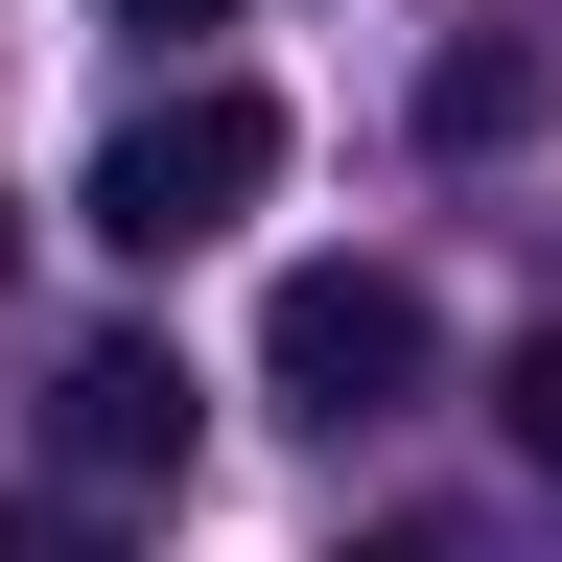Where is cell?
<instances>
[{
  "instance_id": "6da1fadb",
  "label": "cell",
  "mask_w": 562,
  "mask_h": 562,
  "mask_svg": "<svg viewBox=\"0 0 562 562\" xmlns=\"http://www.w3.org/2000/svg\"><path fill=\"white\" fill-rule=\"evenodd\" d=\"M258 188H281V117L235 94V70H188V94H140V117L94 140V165H70V235L165 281V258H211V235H235Z\"/></svg>"
},
{
  "instance_id": "7a4b0ae2",
  "label": "cell",
  "mask_w": 562,
  "mask_h": 562,
  "mask_svg": "<svg viewBox=\"0 0 562 562\" xmlns=\"http://www.w3.org/2000/svg\"><path fill=\"white\" fill-rule=\"evenodd\" d=\"M422 351H446V328H422V281H398V258H305V281L258 305V398L351 446V422H398V398H422Z\"/></svg>"
},
{
  "instance_id": "3957f363",
  "label": "cell",
  "mask_w": 562,
  "mask_h": 562,
  "mask_svg": "<svg viewBox=\"0 0 562 562\" xmlns=\"http://www.w3.org/2000/svg\"><path fill=\"white\" fill-rule=\"evenodd\" d=\"M188 351H140V328H94V351H70V375H47V469L70 492H188Z\"/></svg>"
},
{
  "instance_id": "277c9868",
  "label": "cell",
  "mask_w": 562,
  "mask_h": 562,
  "mask_svg": "<svg viewBox=\"0 0 562 562\" xmlns=\"http://www.w3.org/2000/svg\"><path fill=\"white\" fill-rule=\"evenodd\" d=\"M516 94H539V47H516V24H469L446 70H422V140H516Z\"/></svg>"
},
{
  "instance_id": "5b68a950",
  "label": "cell",
  "mask_w": 562,
  "mask_h": 562,
  "mask_svg": "<svg viewBox=\"0 0 562 562\" xmlns=\"http://www.w3.org/2000/svg\"><path fill=\"white\" fill-rule=\"evenodd\" d=\"M492 422H516V469L562 492V328H516V375H492Z\"/></svg>"
},
{
  "instance_id": "8992f818",
  "label": "cell",
  "mask_w": 562,
  "mask_h": 562,
  "mask_svg": "<svg viewBox=\"0 0 562 562\" xmlns=\"http://www.w3.org/2000/svg\"><path fill=\"white\" fill-rule=\"evenodd\" d=\"M328 562H492V516H375V539H328Z\"/></svg>"
},
{
  "instance_id": "52a82bcc",
  "label": "cell",
  "mask_w": 562,
  "mask_h": 562,
  "mask_svg": "<svg viewBox=\"0 0 562 562\" xmlns=\"http://www.w3.org/2000/svg\"><path fill=\"white\" fill-rule=\"evenodd\" d=\"M117 24H140V47H188V24H235V0H117Z\"/></svg>"
},
{
  "instance_id": "ba28073f",
  "label": "cell",
  "mask_w": 562,
  "mask_h": 562,
  "mask_svg": "<svg viewBox=\"0 0 562 562\" xmlns=\"http://www.w3.org/2000/svg\"><path fill=\"white\" fill-rule=\"evenodd\" d=\"M0 562H47V539H24V516H0Z\"/></svg>"
},
{
  "instance_id": "9c48e42d",
  "label": "cell",
  "mask_w": 562,
  "mask_h": 562,
  "mask_svg": "<svg viewBox=\"0 0 562 562\" xmlns=\"http://www.w3.org/2000/svg\"><path fill=\"white\" fill-rule=\"evenodd\" d=\"M0 258H24V211H0Z\"/></svg>"
}]
</instances>
